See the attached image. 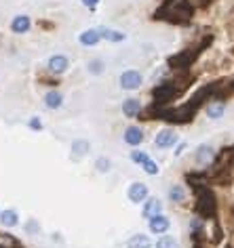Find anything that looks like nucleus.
Returning a JSON list of instances; mask_svg holds the SVG:
<instances>
[{
	"mask_svg": "<svg viewBox=\"0 0 234 248\" xmlns=\"http://www.w3.org/2000/svg\"><path fill=\"white\" fill-rule=\"evenodd\" d=\"M194 13L196 9L190 0H171V2H161V7L152 13V19L167 21L171 26H190Z\"/></svg>",
	"mask_w": 234,
	"mask_h": 248,
	"instance_id": "nucleus-1",
	"label": "nucleus"
},
{
	"mask_svg": "<svg viewBox=\"0 0 234 248\" xmlns=\"http://www.w3.org/2000/svg\"><path fill=\"white\" fill-rule=\"evenodd\" d=\"M196 191V202H194V213L201 219H215L217 217V198L211 191L209 185H192Z\"/></svg>",
	"mask_w": 234,
	"mask_h": 248,
	"instance_id": "nucleus-2",
	"label": "nucleus"
},
{
	"mask_svg": "<svg viewBox=\"0 0 234 248\" xmlns=\"http://www.w3.org/2000/svg\"><path fill=\"white\" fill-rule=\"evenodd\" d=\"M184 93H186V91H184L180 84H175L173 80L167 76L165 80H161L158 84H154V86H152L150 95H152V103H154V105H163V108H167L171 101L180 99Z\"/></svg>",
	"mask_w": 234,
	"mask_h": 248,
	"instance_id": "nucleus-3",
	"label": "nucleus"
},
{
	"mask_svg": "<svg viewBox=\"0 0 234 248\" xmlns=\"http://www.w3.org/2000/svg\"><path fill=\"white\" fill-rule=\"evenodd\" d=\"M118 82H120L122 91H137V89H141V84H144V76H141V72H137V70H125L120 74Z\"/></svg>",
	"mask_w": 234,
	"mask_h": 248,
	"instance_id": "nucleus-4",
	"label": "nucleus"
},
{
	"mask_svg": "<svg viewBox=\"0 0 234 248\" xmlns=\"http://www.w3.org/2000/svg\"><path fill=\"white\" fill-rule=\"evenodd\" d=\"M148 196H150V189H148V185L144 181H133L131 185H129L127 189V198L131 204H144L148 200Z\"/></svg>",
	"mask_w": 234,
	"mask_h": 248,
	"instance_id": "nucleus-5",
	"label": "nucleus"
},
{
	"mask_svg": "<svg viewBox=\"0 0 234 248\" xmlns=\"http://www.w3.org/2000/svg\"><path fill=\"white\" fill-rule=\"evenodd\" d=\"M177 143H180V137H177L175 128H163V131L154 137V147H156V150H171V147Z\"/></svg>",
	"mask_w": 234,
	"mask_h": 248,
	"instance_id": "nucleus-6",
	"label": "nucleus"
},
{
	"mask_svg": "<svg viewBox=\"0 0 234 248\" xmlns=\"http://www.w3.org/2000/svg\"><path fill=\"white\" fill-rule=\"evenodd\" d=\"M67 67H70V59L61 53L51 55L49 61H47V72L51 74V76H61V74L67 72Z\"/></svg>",
	"mask_w": 234,
	"mask_h": 248,
	"instance_id": "nucleus-7",
	"label": "nucleus"
},
{
	"mask_svg": "<svg viewBox=\"0 0 234 248\" xmlns=\"http://www.w3.org/2000/svg\"><path fill=\"white\" fill-rule=\"evenodd\" d=\"M146 135H144V128L137 126V124H131V126L125 128V135H122V141H125L127 145L131 147H139L141 143H144Z\"/></svg>",
	"mask_w": 234,
	"mask_h": 248,
	"instance_id": "nucleus-8",
	"label": "nucleus"
},
{
	"mask_svg": "<svg viewBox=\"0 0 234 248\" xmlns=\"http://www.w3.org/2000/svg\"><path fill=\"white\" fill-rule=\"evenodd\" d=\"M169 227H171V221H169V217L167 215H156V217H152V219H148V229H150V233H156V235H165L169 232Z\"/></svg>",
	"mask_w": 234,
	"mask_h": 248,
	"instance_id": "nucleus-9",
	"label": "nucleus"
},
{
	"mask_svg": "<svg viewBox=\"0 0 234 248\" xmlns=\"http://www.w3.org/2000/svg\"><path fill=\"white\" fill-rule=\"evenodd\" d=\"M215 156H217V152H215L211 145H199L194 152V160L199 166H211Z\"/></svg>",
	"mask_w": 234,
	"mask_h": 248,
	"instance_id": "nucleus-10",
	"label": "nucleus"
},
{
	"mask_svg": "<svg viewBox=\"0 0 234 248\" xmlns=\"http://www.w3.org/2000/svg\"><path fill=\"white\" fill-rule=\"evenodd\" d=\"M32 30V17L26 15V13H19L11 19V32L13 34H28Z\"/></svg>",
	"mask_w": 234,
	"mask_h": 248,
	"instance_id": "nucleus-11",
	"label": "nucleus"
},
{
	"mask_svg": "<svg viewBox=\"0 0 234 248\" xmlns=\"http://www.w3.org/2000/svg\"><path fill=\"white\" fill-rule=\"evenodd\" d=\"M101 42V32L100 28H89L78 34V45L81 46H97Z\"/></svg>",
	"mask_w": 234,
	"mask_h": 248,
	"instance_id": "nucleus-12",
	"label": "nucleus"
},
{
	"mask_svg": "<svg viewBox=\"0 0 234 248\" xmlns=\"http://www.w3.org/2000/svg\"><path fill=\"white\" fill-rule=\"evenodd\" d=\"M161 213H163V202L156 196H148V200L144 202V208H141V217L144 219H152V217H156Z\"/></svg>",
	"mask_w": 234,
	"mask_h": 248,
	"instance_id": "nucleus-13",
	"label": "nucleus"
},
{
	"mask_svg": "<svg viewBox=\"0 0 234 248\" xmlns=\"http://www.w3.org/2000/svg\"><path fill=\"white\" fill-rule=\"evenodd\" d=\"M89 152H91V143H89L87 139L72 141V145H70V156H72V160H81V158L87 156Z\"/></svg>",
	"mask_w": 234,
	"mask_h": 248,
	"instance_id": "nucleus-14",
	"label": "nucleus"
},
{
	"mask_svg": "<svg viewBox=\"0 0 234 248\" xmlns=\"http://www.w3.org/2000/svg\"><path fill=\"white\" fill-rule=\"evenodd\" d=\"M100 32H101V40L112 42V45H120V42L127 40V34L114 28H100Z\"/></svg>",
	"mask_w": 234,
	"mask_h": 248,
	"instance_id": "nucleus-15",
	"label": "nucleus"
},
{
	"mask_svg": "<svg viewBox=\"0 0 234 248\" xmlns=\"http://www.w3.org/2000/svg\"><path fill=\"white\" fill-rule=\"evenodd\" d=\"M141 101L139 99H135V97H129L122 101V114H125L127 118H135V116H139L141 114Z\"/></svg>",
	"mask_w": 234,
	"mask_h": 248,
	"instance_id": "nucleus-16",
	"label": "nucleus"
},
{
	"mask_svg": "<svg viewBox=\"0 0 234 248\" xmlns=\"http://www.w3.org/2000/svg\"><path fill=\"white\" fill-rule=\"evenodd\" d=\"M205 111L211 120H219V118L226 114V101H215L213 99V101H209L205 105Z\"/></svg>",
	"mask_w": 234,
	"mask_h": 248,
	"instance_id": "nucleus-17",
	"label": "nucleus"
},
{
	"mask_svg": "<svg viewBox=\"0 0 234 248\" xmlns=\"http://www.w3.org/2000/svg\"><path fill=\"white\" fill-rule=\"evenodd\" d=\"M0 223H2L4 227H17L19 225V213H17L15 208H4L2 213H0Z\"/></svg>",
	"mask_w": 234,
	"mask_h": 248,
	"instance_id": "nucleus-18",
	"label": "nucleus"
},
{
	"mask_svg": "<svg viewBox=\"0 0 234 248\" xmlns=\"http://www.w3.org/2000/svg\"><path fill=\"white\" fill-rule=\"evenodd\" d=\"M186 198H188V191H186L184 185L175 183V185H171V187H169V200L173 204H184V202H186Z\"/></svg>",
	"mask_w": 234,
	"mask_h": 248,
	"instance_id": "nucleus-19",
	"label": "nucleus"
},
{
	"mask_svg": "<svg viewBox=\"0 0 234 248\" xmlns=\"http://www.w3.org/2000/svg\"><path fill=\"white\" fill-rule=\"evenodd\" d=\"M127 248H152V240L146 233H133L127 240Z\"/></svg>",
	"mask_w": 234,
	"mask_h": 248,
	"instance_id": "nucleus-20",
	"label": "nucleus"
},
{
	"mask_svg": "<svg viewBox=\"0 0 234 248\" xmlns=\"http://www.w3.org/2000/svg\"><path fill=\"white\" fill-rule=\"evenodd\" d=\"M45 105L49 109H59L61 105H64V95H61L59 91H49L47 95H45Z\"/></svg>",
	"mask_w": 234,
	"mask_h": 248,
	"instance_id": "nucleus-21",
	"label": "nucleus"
},
{
	"mask_svg": "<svg viewBox=\"0 0 234 248\" xmlns=\"http://www.w3.org/2000/svg\"><path fill=\"white\" fill-rule=\"evenodd\" d=\"M87 72L91 74V76H101L103 72H106V61L95 57V59H89L87 61Z\"/></svg>",
	"mask_w": 234,
	"mask_h": 248,
	"instance_id": "nucleus-22",
	"label": "nucleus"
},
{
	"mask_svg": "<svg viewBox=\"0 0 234 248\" xmlns=\"http://www.w3.org/2000/svg\"><path fill=\"white\" fill-rule=\"evenodd\" d=\"M93 166H95V170L100 172V175H108V172L112 170V160L106 158V156H100V158L95 160Z\"/></svg>",
	"mask_w": 234,
	"mask_h": 248,
	"instance_id": "nucleus-23",
	"label": "nucleus"
},
{
	"mask_svg": "<svg viewBox=\"0 0 234 248\" xmlns=\"http://www.w3.org/2000/svg\"><path fill=\"white\" fill-rule=\"evenodd\" d=\"M154 246L156 248H180V242H177L173 235H161Z\"/></svg>",
	"mask_w": 234,
	"mask_h": 248,
	"instance_id": "nucleus-24",
	"label": "nucleus"
},
{
	"mask_svg": "<svg viewBox=\"0 0 234 248\" xmlns=\"http://www.w3.org/2000/svg\"><path fill=\"white\" fill-rule=\"evenodd\" d=\"M141 170H144L146 175H150V177H156L158 172H161V166H158V164L150 158V160H146V162L141 164Z\"/></svg>",
	"mask_w": 234,
	"mask_h": 248,
	"instance_id": "nucleus-25",
	"label": "nucleus"
},
{
	"mask_svg": "<svg viewBox=\"0 0 234 248\" xmlns=\"http://www.w3.org/2000/svg\"><path fill=\"white\" fill-rule=\"evenodd\" d=\"M129 158H131V162L133 164H144L146 162V160H150V156H148V154L146 152H141V150H133L131 154H129Z\"/></svg>",
	"mask_w": 234,
	"mask_h": 248,
	"instance_id": "nucleus-26",
	"label": "nucleus"
},
{
	"mask_svg": "<svg viewBox=\"0 0 234 248\" xmlns=\"http://www.w3.org/2000/svg\"><path fill=\"white\" fill-rule=\"evenodd\" d=\"M26 232H28L30 235H38V233H40V223L36 221V219H30V221L26 223Z\"/></svg>",
	"mask_w": 234,
	"mask_h": 248,
	"instance_id": "nucleus-27",
	"label": "nucleus"
},
{
	"mask_svg": "<svg viewBox=\"0 0 234 248\" xmlns=\"http://www.w3.org/2000/svg\"><path fill=\"white\" fill-rule=\"evenodd\" d=\"M28 126L32 128V131H38V133H40L42 128H45V124H42V120H40L38 116H32V118L28 120Z\"/></svg>",
	"mask_w": 234,
	"mask_h": 248,
	"instance_id": "nucleus-28",
	"label": "nucleus"
},
{
	"mask_svg": "<svg viewBox=\"0 0 234 248\" xmlns=\"http://www.w3.org/2000/svg\"><path fill=\"white\" fill-rule=\"evenodd\" d=\"M83 7H87L89 11H95L100 7V0H83Z\"/></svg>",
	"mask_w": 234,
	"mask_h": 248,
	"instance_id": "nucleus-29",
	"label": "nucleus"
},
{
	"mask_svg": "<svg viewBox=\"0 0 234 248\" xmlns=\"http://www.w3.org/2000/svg\"><path fill=\"white\" fill-rule=\"evenodd\" d=\"M184 152H186V143H184V141H182V143L177 145V150H175V158H180Z\"/></svg>",
	"mask_w": 234,
	"mask_h": 248,
	"instance_id": "nucleus-30",
	"label": "nucleus"
},
{
	"mask_svg": "<svg viewBox=\"0 0 234 248\" xmlns=\"http://www.w3.org/2000/svg\"><path fill=\"white\" fill-rule=\"evenodd\" d=\"M230 229L234 232V206L230 208Z\"/></svg>",
	"mask_w": 234,
	"mask_h": 248,
	"instance_id": "nucleus-31",
	"label": "nucleus"
},
{
	"mask_svg": "<svg viewBox=\"0 0 234 248\" xmlns=\"http://www.w3.org/2000/svg\"><path fill=\"white\" fill-rule=\"evenodd\" d=\"M230 84H232V89H234V80H232V82H230Z\"/></svg>",
	"mask_w": 234,
	"mask_h": 248,
	"instance_id": "nucleus-32",
	"label": "nucleus"
},
{
	"mask_svg": "<svg viewBox=\"0 0 234 248\" xmlns=\"http://www.w3.org/2000/svg\"><path fill=\"white\" fill-rule=\"evenodd\" d=\"M226 248H232V246H226Z\"/></svg>",
	"mask_w": 234,
	"mask_h": 248,
	"instance_id": "nucleus-33",
	"label": "nucleus"
},
{
	"mask_svg": "<svg viewBox=\"0 0 234 248\" xmlns=\"http://www.w3.org/2000/svg\"><path fill=\"white\" fill-rule=\"evenodd\" d=\"M0 213H2V210H0Z\"/></svg>",
	"mask_w": 234,
	"mask_h": 248,
	"instance_id": "nucleus-34",
	"label": "nucleus"
}]
</instances>
